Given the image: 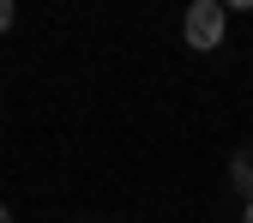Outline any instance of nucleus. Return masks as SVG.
<instances>
[{"mask_svg": "<svg viewBox=\"0 0 253 223\" xmlns=\"http://www.w3.org/2000/svg\"><path fill=\"white\" fill-rule=\"evenodd\" d=\"M223 30H229L223 0H193V6H187V18H181V37H187V48H199V54L223 48Z\"/></svg>", "mask_w": 253, "mask_h": 223, "instance_id": "1", "label": "nucleus"}, {"mask_svg": "<svg viewBox=\"0 0 253 223\" xmlns=\"http://www.w3.org/2000/svg\"><path fill=\"white\" fill-rule=\"evenodd\" d=\"M229 187L241 199H253V145H241L235 157H229Z\"/></svg>", "mask_w": 253, "mask_h": 223, "instance_id": "2", "label": "nucleus"}, {"mask_svg": "<svg viewBox=\"0 0 253 223\" xmlns=\"http://www.w3.org/2000/svg\"><path fill=\"white\" fill-rule=\"evenodd\" d=\"M12 18H18V12H12V0H0V37L12 30Z\"/></svg>", "mask_w": 253, "mask_h": 223, "instance_id": "3", "label": "nucleus"}, {"mask_svg": "<svg viewBox=\"0 0 253 223\" xmlns=\"http://www.w3.org/2000/svg\"><path fill=\"white\" fill-rule=\"evenodd\" d=\"M79 223H121V217H79Z\"/></svg>", "mask_w": 253, "mask_h": 223, "instance_id": "4", "label": "nucleus"}, {"mask_svg": "<svg viewBox=\"0 0 253 223\" xmlns=\"http://www.w3.org/2000/svg\"><path fill=\"white\" fill-rule=\"evenodd\" d=\"M241 223H253V199H247V211H241Z\"/></svg>", "mask_w": 253, "mask_h": 223, "instance_id": "5", "label": "nucleus"}, {"mask_svg": "<svg viewBox=\"0 0 253 223\" xmlns=\"http://www.w3.org/2000/svg\"><path fill=\"white\" fill-rule=\"evenodd\" d=\"M0 223H12V211H6V205H0Z\"/></svg>", "mask_w": 253, "mask_h": 223, "instance_id": "6", "label": "nucleus"}]
</instances>
